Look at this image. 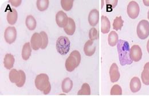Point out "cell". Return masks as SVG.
<instances>
[{"mask_svg": "<svg viewBox=\"0 0 149 96\" xmlns=\"http://www.w3.org/2000/svg\"><path fill=\"white\" fill-rule=\"evenodd\" d=\"M74 0H61V5L62 8L65 11L70 10L73 6Z\"/></svg>", "mask_w": 149, "mask_h": 96, "instance_id": "28", "label": "cell"}, {"mask_svg": "<svg viewBox=\"0 0 149 96\" xmlns=\"http://www.w3.org/2000/svg\"><path fill=\"white\" fill-rule=\"evenodd\" d=\"M17 37V30L15 27H8L4 33V38L6 42L9 44L13 43Z\"/></svg>", "mask_w": 149, "mask_h": 96, "instance_id": "8", "label": "cell"}, {"mask_svg": "<svg viewBox=\"0 0 149 96\" xmlns=\"http://www.w3.org/2000/svg\"><path fill=\"white\" fill-rule=\"evenodd\" d=\"M118 38L119 37L117 33L115 31H112L109 35V38H108L109 44L111 46H115L119 41Z\"/></svg>", "mask_w": 149, "mask_h": 96, "instance_id": "24", "label": "cell"}, {"mask_svg": "<svg viewBox=\"0 0 149 96\" xmlns=\"http://www.w3.org/2000/svg\"><path fill=\"white\" fill-rule=\"evenodd\" d=\"M148 18L149 19V11H148Z\"/></svg>", "mask_w": 149, "mask_h": 96, "instance_id": "36", "label": "cell"}, {"mask_svg": "<svg viewBox=\"0 0 149 96\" xmlns=\"http://www.w3.org/2000/svg\"><path fill=\"white\" fill-rule=\"evenodd\" d=\"M42 45V39L40 33H35L31 39V45L32 49L35 50H37L41 48Z\"/></svg>", "mask_w": 149, "mask_h": 96, "instance_id": "10", "label": "cell"}, {"mask_svg": "<svg viewBox=\"0 0 149 96\" xmlns=\"http://www.w3.org/2000/svg\"><path fill=\"white\" fill-rule=\"evenodd\" d=\"M147 50H148V52L149 53V39L148 41V43H147Z\"/></svg>", "mask_w": 149, "mask_h": 96, "instance_id": "35", "label": "cell"}, {"mask_svg": "<svg viewBox=\"0 0 149 96\" xmlns=\"http://www.w3.org/2000/svg\"><path fill=\"white\" fill-rule=\"evenodd\" d=\"M137 35L141 39H145L149 36V22L146 19L141 21L137 26Z\"/></svg>", "mask_w": 149, "mask_h": 96, "instance_id": "6", "label": "cell"}, {"mask_svg": "<svg viewBox=\"0 0 149 96\" xmlns=\"http://www.w3.org/2000/svg\"><path fill=\"white\" fill-rule=\"evenodd\" d=\"M75 29H76V25H75L74 20L71 18H69L68 23L67 25L65 28H64V30L65 33L68 35L72 36L74 34Z\"/></svg>", "mask_w": 149, "mask_h": 96, "instance_id": "20", "label": "cell"}, {"mask_svg": "<svg viewBox=\"0 0 149 96\" xmlns=\"http://www.w3.org/2000/svg\"><path fill=\"white\" fill-rule=\"evenodd\" d=\"M40 35H41L42 39V46H41V49H44L47 47L48 44V36H47V33L44 31L41 32Z\"/></svg>", "mask_w": 149, "mask_h": 96, "instance_id": "31", "label": "cell"}, {"mask_svg": "<svg viewBox=\"0 0 149 96\" xmlns=\"http://www.w3.org/2000/svg\"><path fill=\"white\" fill-rule=\"evenodd\" d=\"M118 2V1H106V3L107 5V11L111 12L112 9L116 6Z\"/></svg>", "mask_w": 149, "mask_h": 96, "instance_id": "32", "label": "cell"}, {"mask_svg": "<svg viewBox=\"0 0 149 96\" xmlns=\"http://www.w3.org/2000/svg\"><path fill=\"white\" fill-rule=\"evenodd\" d=\"M130 56L132 61L135 62H138L141 59L142 57V52L139 46L135 45L131 47Z\"/></svg>", "mask_w": 149, "mask_h": 96, "instance_id": "11", "label": "cell"}, {"mask_svg": "<svg viewBox=\"0 0 149 96\" xmlns=\"http://www.w3.org/2000/svg\"><path fill=\"white\" fill-rule=\"evenodd\" d=\"M18 18V14L16 10L14 8L10 10L7 15V20L10 25H15L17 22Z\"/></svg>", "mask_w": 149, "mask_h": 96, "instance_id": "18", "label": "cell"}, {"mask_svg": "<svg viewBox=\"0 0 149 96\" xmlns=\"http://www.w3.org/2000/svg\"><path fill=\"white\" fill-rule=\"evenodd\" d=\"M26 26L30 30H33L36 28V21L32 16H28L25 21Z\"/></svg>", "mask_w": 149, "mask_h": 96, "instance_id": "23", "label": "cell"}, {"mask_svg": "<svg viewBox=\"0 0 149 96\" xmlns=\"http://www.w3.org/2000/svg\"><path fill=\"white\" fill-rule=\"evenodd\" d=\"M124 21L122 19V18L121 16L117 17H116L113 22V28L114 30L118 31L119 30H121L122 28L123 27Z\"/></svg>", "mask_w": 149, "mask_h": 96, "instance_id": "25", "label": "cell"}, {"mask_svg": "<svg viewBox=\"0 0 149 96\" xmlns=\"http://www.w3.org/2000/svg\"><path fill=\"white\" fill-rule=\"evenodd\" d=\"M143 3L145 4V5H146V6H149V0H143Z\"/></svg>", "mask_w": 149, "mask_h": 96, "instance_id": "34", "label": "cell"}, {"mask_svg": "<svg viewBox=\"0 0 149 96\" xmlns=\"http://www.w3.org/2000/svg\"><path fill=\"white\" fill-rule=\"evenodd\" d=\"M141 78L143 83L146 85H149V62H147L142 73Z\"/></svg>", "mask_w": 149, "mask_h": 96, "instance_id": "22", "label": "cell"}, {"mask_svg": "<svg viewBox=\"0 0 149 96\" xmlns=\"http://www.w3.org/2000/svg\"><path fill=\"white\" fill-rule=\"evenodd\" d=\"M32 53V49H31V45H30L29 42H27L23 46L22 50V58L24 60H28Z\"/></svg>", "mask_w": 149, "mask_h": 96, "instance_id": "21", "label": "cell"}, {"mask_svg": "<svg viewBox=\"0 0 149 96\" xmlns=\"http://www.w3.org/2000/svg\"><path fill=\"white\" fill-rule=\"evenodd\" d=\"M111 28V23L109 19L104 16L101 17V32L103 34L108 33Z\"/></svg>", "mask_w": 149, "mask_h": 96, "instance_id": "15", "label": "cell"}, {"mask_svg": "<svg viewBox=\"0 0 149 96\" xmlns=\"http://www.w3.org/2000/svg\"><path fill=\"white\" fill-rule=\"evenodd\" d=\"M99 33L95 28H93L89 32V38L91 41H93L99 39Z\"/></svg>", "mask_w": 149, "mask_h": 96, "instance_id": "30", "label": "cell"}, {"mask_svg": "<svg viewBox=\"0 0 149 96\" xmlns=\"http://www.w3.org/2000/svg\"><path fill=\"white\" fill-rule=\"evenodd\" d=\"M73 87V82L68 77L65 78L62 82L61 88L62 90L65 93H69L72 89Z\"/></svg>", "mask_w": 149, "mask_h": 96, "instance_id": "17", "label": "cell"}, {"mask_svg": "<svg viewBox=\"0 0 149 96\" xmlns=\"http://www.w3.org/2000/svg\"><path fill=\"white\" fill-rule=\"evenodd\" d=\"M110 76L112 82H117L120 78V73L118 66L115 63H113L110 69Z\"/></svg>", "mask_w": 149, "mask_h": 96, "instance_id": "12", "label": "cell"}, {"mask_svg": "<svg viewBox=\"0 0 149 96\" xmlns=\"http://www.w3.org/2000/svg\"><path fill=\"white\" fill-rule=\"evenodd\" d=\"M99 11L94 9H93L89 13L88 15V22L91 26H96L97 23L99 22Z\"/></svg>", "mask_w": 149, "mask_h": 96, "instance_id": "14", "label": "cell"}, {"mask_svg": "<svg viewBox=\"0 0 149 96\" xmlns=\"http://www.w3.org/2000/svg\"><path fill=\"white\" fill-rule=\"evenodd\" d=\"M81 61V55L79 51L74 50L66 59L65 66L66 70L70 72L74 71L79 65Z\"/></svg>", "mask_w": 149, "mask_h": 96, "instance_id": "3", "label": "cell"}, {"mask_svg": "<svg viewBox=\"0 0 149 96\" xmlns=\"http://www.w3.org/2000/svg\"><path fill=\"white\" fill-rule=\"evenodd\" d=\"M140 12V8L138 3L134 1H132L129 2L127 8V12L129 16L132 19H135L139 16Z\"/></svg>", "mask_w": 149, "mask_h": 96, "instance_id": "7", "label": "cell"}, {"mask_svg": "<svg viewBox=\"0 0 149 96\" xmlns=\"http://www.w3.org/2000/svg\"><path fill=\"white\" fill-rule=\"evenodd\" d=\"M9 2L12 4V6L15 7H17L20 5V4L22 2L21 0H10L9 1Z\"/></svg>", "mask_w": 149, "mask_h": 96, "instance_id": "33", "label": "cell"}, {"mask_svg": "<svg viewBox=\"0 0 149 96\" xmlns=\"http://www.w3.org/2000/svg\"><path fill=\"white\" fill-rule=\"evenodd\" d=\"M15 58L12 54H6L4 57L3 64L4 66L7 69H11L14 65Z\"/></svg>", "mask_w": 149, "mask_h": 96, "instance_id": "19", "label": "cell"}, {"mask_svg": "<svg viewBox=\"0 0 149 96\" xmlns=\"http://www.w3.org/2000/svg\"><path fill=\"white\" fill-rule=\"evenodd\" d=\"M9 79L12 83L16 84L18 87H22L24 85L26 80L25 73L24 71L16 69H12L9 72Z\"/></svg>", "mask_w": 149, "mask_h": 96, "instance_id": "4", "label": "cell"}, {"mask_svg": "<svg viewBox=\"0 0 149 96\" xmlns=\"http://www.w3.org/2000/svg\"><path fill=\"white\" fill-rule=\"evenodd\" d=\"M69 18L63 11H59L56 15V22L57 25L60 28H65L68 23Z\"/></svg>", "mask_w": 149, "mask_h": 96, "instance_id": "9", "label": "cell"}, {"mask_svg": "<svg viewBox=\"0 0 149 96\" xmlns=\"http://www.w3.org/2000/svg\"><path fill=\"white\" fill-rule=\"evenodd\" d=\"M117 50L119 53L120 64L122 66L130 65L132 59L130 56V49L127 41L120 39L117 44Z\"/></svg>", "mask_w": 149, "mask_h": 96, "instance_id": "1", "label": "cell"}, {"mask_svg": "<svg viewBox=\"0 0 149 96\" xmlns=\"http://www.w3.org/2000/svg\"><path fill=\"white\" fill-rule=\"evenodd\" d=\"M96 51V46L93 41L88 40L86 42L84 46V52L87 56H92Z\"/></svg>", "mask_w": 149, "mask_h": 96, "instance_id": "13", "label": "cell"}, {"mask_svg": "<svg viewBox=\"0 0 149 96\" xmlns=\"http://www.w3.org/2000/svg\"><path fill=\"white\" fill-rule=\"evenodd\" d=\"M49 0H38L37 1V9L40 11H44L49 6Z\"/></svg>", "mask_w": 149, "mask_h": 96, "instance_id": "26", "label": "cell"}, {"mask_svg": "<svg viewBox=\"0 0 149 96\" xmlns=\"http://www.w3.org/2000/svg\"><path fill=\"white\" fill-rule=\"evenodd\" d=\"M70 41L65 36H61L56 41V49L58 53L61 55H67L70 51Z\"/></svg>", "mask_w": 149, "mask_h": 96, "instance_id": "5", "label": "cell"}, {"mask_svg": "<svg viewBox=\"0 0 149 96\" xmlns=\"http://www.w3.org/2000/svg\"><path fill=\"white\" fill-rule=\"evenodd\" d=\"M130 87L132 93H136L140 90L141 88V82L138 77H134L131 79Z\"/></svg>", "mask_w": 149, "mask_h": 96, "instance_id": "16", "label": "cell"}, {"mask_svg": "<svg viewBox=\"0 0 149 96\" xmlns=\"http://www.w3.org/2000/svg\"><path fill=\"white\" fill-rule=\"evenodd\" d=\"M35 85L38 90L44 95H48L51 92V85L47 75L42 73L38 75L35 79Z\"/></svg>", "mask_w": 149, "mask_h": 96, "instance_id": "2", "label": "cell"}, {"mask_svg": "<svg viewBox=\"0 0 149 96\" xmlns=\"http://www.w3.org/2000/svg\"><path fill=\"white\" fill-rule=\"evenodd\" d=\"M111 95H122V89L119 85H115L112 87L110 92Z\"/></svg>", "mask_w": 149, "mask_h": 96, "instance_id": "29", "label": "cell"}, {"mask_svg": "<svg viewBox=\"0 0 149 96\" xmlns=\"http://www.w3.org/2000/svg\"><path fill=\"white\" fill-rule=\"evenodd\" d=\"M78 95H91V89L90 85L87 83H84L82 86L81 89L78 92Z\"/></svg>", "mask_w": 149, "mask_h": 96, "instance_id": "27", "label": "cell"}]
</instances>
